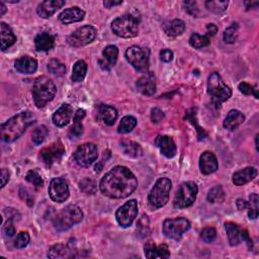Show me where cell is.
<instances>
[{"label":"cell","mask_w":259,"mask_h":259,"mask_svg":"<svg viewBox=\"0 0 259 259\" xmlns=\"http://www.w3.org/2000/svg\"><path fill=\"white\" fill-rule=\"evenodd\" d=\"M163 233L173 240H180L182 235L190 229V223L186 218L167 219L163 223Z\"/></svg>","instance_id":"9c48e42d"},{"label":"cell","mask_w":259,"mask_h":259,"mask_svg":"<svg viewBox=\"0 0 259 259\" xmlns=\"http://www.w3.org/2000/svg\"><path fill=\"white\" fill-rule=\"evenodd\" d=\"M0 35H1V50L6 51L17 42V37L13 34L11 27L5 23L0 24Z\"/></svg>","instance_id":"484cf974"},{"label":"cell","mask_w":259,"mask_h":259,"mask_svg":"<svg viewBox=\"0 0 259 259\" xmlns=\"http://www.w3.org/2000/svg\"><path fill=\"white\" fill-rule=\"evenodd\" d=\"M3 233L7 237H12L15 234V228H14V225H13L11 217H8V220L5 223L4 227H3Z\"/></svg>","instance_id":"681fc988"},{"label":"cell","mask_w":259,"mask_h":259,"mask_svg":"<svg viewBox=\"0 0 259 259\" xmlns=\"http://www.w3.org/2000/svg\"><path fill=\"white\" fill-rule=\"evenodd\" d=\"M145 256L147 258H168L170 256L169 248L165 244L156 245L154 242H148L144 246Z\"/></svg>","instance_id":"44dd1931"},{"label":"cell","mask_w":259,"mask_h":259,"mask_svg":"<svg viewBox=\"0 0 259 259\" xmlns=\"http://www.w3.org/2000/svg\"><path fill=\"white\" fill-rule=\"evenodd\" d=\"M185 7V10L190 14L191 17L197 18L200 15V9L199 6H197V2L196 1H185L182 3Z\"/></svg>","instance_id":"7dc6e473"},{"label":"cell","mask_w":259,"mask_h":259,"mask_svg":"<svg viewBox=\"0 0 259 259\" xmlns=\"http://www.w3.org/2000/svg\"><path fill=\"white\" fill-rule=\"evenodd\" d=\"M36 121V118L29 112H23L12 117L1 125V138L6 143L18 140L21 136Z\"/></svg>","instance_id":"7a4b0ae2"},{"label":"cell","mask_w":259,"mask_h":259,"mask_svg":"<svg viewBox=\"0 0 259 259\" xmlns=\"http://www.w3.org/2000/svg\"><path fill=\"white\" fill-rule=\"evenodd\" d=\"M55 40L52 35L49 33H42L38 35L35 39V46L37 51L47 52L54 48Z\"/></svg>","instance_id":"f1b7e54d"},{"label":"cell","mask_w":259,"mask_h":259,"mask_svg":"<svg viewBox=\"0 0 259 259\" xmlns=\"http://www.w3.org/2000/svg\"><path fill=\"white\" fill-rule=\"evenodd\" d=\"M73 117V109L68 103H64L53 115V123L59 128L67 126Z\"/></svg>","instance_id":"e0dca14e"},{"label":"cell","mask_w":259,"mask_h":259,"mask_svg":"<svg viewBox=\"0 0 259 259\" xmlns=\"http://www.w3.org/2000/svg\"><path fill=\"white\" fill-rule=\"evenodd\" d=\"M225 229L227 232L228 240L231 246H237L242 242V234L239 227L231 222H228L225 224Z\"/></svg>","instance_id":"f546056e"},{"label":"cell","mask_w":259,"mask_h":259,"mask_svg":"<svg viewBox=\"0 0 259 259\" xmlns=\"http://www.w3.org/2000/svg\"><path fill=\"white\" fill-rule=\"evenodd\" d=\"M20 194H21V196L23 197L24 200H25L26 204H27L29 207H32V206L34 205V197H33L32 194H30V193L28 192V190H27L26 188H21V191H20Z\"/></svg>","instance_id":"816d5d0a"},{"label":"cell","mask_w":259,"mask_h":259,"mask_svg":"<svg viewBox=\"0 0 259 259\" xmlns=\"http://www.w3.org/2000/svg\"><path fill=\"white\" fill-rule=\"evenodd\" d=\"M258 134L256 135V138H255V144H256V149H257V151H258Z\"/></svg>","instance_id":"be15d7a7"},{"label":"cell","mask_w":259,"mask_h":259,"mask_svg":"<svg viewBox=\"0 0 259 259\" xmlns=\"http://www.w3.org/2000/svg\"><path fill=\"white\" fill-rule=\"evenodd\" d=\"M120 147L123 149L124 153L132 158H138L142 155V149L139 144L136 142L129 141V140H123L120 142Z\"/></svg>","instance_id":"d6a6232c"},{"label":"cell","mask_w":259,"mask_h":259,"mask_svg":"<svg viewBox=\"0 0 259 259\" xmlns=\"http://www.w3.org/2000/svg\"><path fill=\"white\" fill-rule=\"evenodd\" d=\"M48 129L45 126H40L36 128L32 134V140L36 145H41L44 143L46 138L48 137Z\"/></svg>","instance_id":"b9f144b4"},{"label":"cell","mask_w":259,"mask_h":259,"mask_svg":"<svg viewBox=\"0 0 259 259\" xmlns=\"http://www.w3.org/2000/svg\"><path fill=\"white\" fill-rule=\"evenodd\" d=\"M5 12H6V6L4 5L3 2H0V15H1V17H2V15Z\"/></svg>","instance_id":"6125c7cd"},{"label":"cell","mask_w":259,"mask_h":259,"mask_svg":"<svg viewBox=\"0 0 259 259\" xmlns=\"http://www.w3.org/2000/svg\"><path fill=\"white\" fill-rule=\"evenodd\" d=\"M25 179L37 188H42L44 186V180L37 170H29L25 175Z\"/></svg>","instance_id":"ee69618b"},{"label":"cell","mask_w":259,"mask_h":259,"mask_svg":"<svg viewBox=\"0 0 259 259\" xmlns=\"http://www.w3.org/2000/svg\"><path fill=\"white\" fill-rule=\"evenodd\" d=\"M98 115L106 126H113L118 118V112L111 105L101 104L98 109Z\"/></svg>","instance_id":"4316f807"},{"label":"cell","mask_w":259,"mask_h":259,"mask_svg":"<svg viewBox=\"0 0 259 259\" xmlns=\"http://www.w3.org/2000/svg\"><path fill=\"white\" fill-rule=\"evenodd\" d=\"M224 197H225V192L223 190V188L221 186H217L209 190L207 199L210 203L215 204V203L223 202Z\"/></svg>","instance_id":"f35d334b"},{"label":"cell","mask_w":259,"mask_h":259,"mask_svg":"<svg viewBox=\"0 0 259 259\" xmlns=\"http://www.w3.org/2000/svg\"><path fill=\"white\" fill-rule=\"evenodd\" d=\"M172 184L169 178L161 177L159 178L154 187L152 188L148 202L152 209H160L164 207L169 201V194L171 191Z\"/></svg>","instance_id":"5b68a950"},{"label":"cell","mask_w":259,"mask_h":259,"mask_svg":"<svg viewBox=\"0 0 259 259\" xmlns=\"http://www.w3.org/2000/svg\"><path fill=\"white\" fill-rule=\"evenodd\" d=\"M83 219L82 211L75 205H69L61 211L53 219L54 227L58 231H65Z\"/></svg>","instance_id":"8992f818"},{"label":"cell","mask_w":259,"mask_h":259,"mask_svg":"<svg viewBox=\"0 0 259 259\" xmlns=\"http://www.w3.org/2000/svg\"><path fill=\"white\" fill-rule=\"evenodd\" d=\"M102 55L104 57V59L108 61V63L110 64V66H114L116 65L117 61H118V49L116 47V46L110 45L106 47L103 52Z\"/></svg>","instance_id":"ab89813d"},{"label":"cell","mask_w":259,"mask_h":259,"mask_svg":"<svg viewBox=\"0 0 259 259\" xmlns=\"http://www.w3.org/2000/svg\"><path fill=\"white\" fill-rule=\"evenodd\" d=\"M136 126H137L136 118L132 116H126L121 118L118 130L119 134H128L132 132Z\"/></svg>","instance_id":"e575fe53"},{"label":"cell","mask_w":259,"mask_h":259,"mask_svg":"<svg viewBox=\"0 0 259 259\" xmlns=\"http://www.w3.org/2000/svg\"><path fill=\"white\" fill-rule=\"evenodd\" d=\"M211 43L210 38L208 36H201L199 34L191 35L189 39V44L194 49H203Z\"/></svg>","instance_id":"74e56055"},{"label":"cell","mask_w":259,"mask_h":259,"mask_svg":"<svg viewBox=\"0 0 259 259\" xmlns=\"http://www.w3.org/2000/svg\"><path fill=\"white\" fill-rule=\"evenodd\" d=\"M126 59L128 62L139 72H146L149 66V58L146 52L138 47L132 46L126 51Z\"/></svg>","instance_id":"4fadbf2b"},{"label":"cell","mask_w":259,"mask_h":259,"mask_svg":"<svg viewBox=\"0 0 259 259\" xmlns=\"http://www.w3.org/2000/svg\"><path fill=\"white\" fill-rule=\"evenodd\" d=\"M199 192V188L192 181H188L182 184L178 190L176 191V194L173 200V206L176 209H186L190 207L195 199L196 194Z\"/></svg>","instance_id":"ba28073f"},{"label":"cell","mask_w":259,"mask_h":259,"mask_svg":"<svg viewBox=\"0 0 259 259\" xmlns=\"http://www.w3.org/2000/svg\"><path fill=\"white\" fill-rule=\"evenodd\" d=\"M49 194L52 201L56 203H64L67 201L70 194L67 181L61 177L52 179L49 187Z\"/></svg>","instance_id":"9a60e30c"},{"label":"cell","mask_w":259,"mask_h":259,"mask_svg":"<svg viewBox=\"0 0 259 259\" xmlns=\"http://www.w3.org/2000/svg\"><path fill=\"white\" fill-rule=\"evenodd\" d=\"M258 210H249L248 211V217L250 220H256L258 218Z\"/></svg>","instance_id":"91938a15"},{"label":"cell","mask_w":259,"mask_h":259,"mask_svg":"<svg viewBox=\"0 0 259 259\" xmlns=\"http://www.w3.org/2000/svg\"><path fill=\"white\" fill-rule=\"evenodd\" d=\"M208 94L212 96V100L219 105L229 99L232 95V90L222 79L218 72H212L208 78Z\"/></svg>","instance_id":"277c9868"},{"label":"cell","mask_w":259,"mask_h":259,"mask_svg":"<svg viewBox=\"0 0 259 259\" xmlns=\"http://www.w3.org/2000/svg\"><path fill=\"white\" fill-rule=\"evenodd\" d=\"M48 257L51 259H64L75 257L74 251L67 245L57 244L52 246L48 251Z\"/></svg>","instance_id":"83f0119b"},{"label":"cell","mask_w":259,"mask_h":259,"mask_svg":"<svg viewBox=\"0 0 259 259\" xmlns=\"http://www.w3.org/2000/svg\"><path fill=\"white\" fill-rule=\"evenodd\" d=\"M244 4L247 9H250V8H256L259 5V2L258 1H245Z\"/></svg>","instance_id":"94428289"},{"label":"cell","mask_w":259,"mask_h":259,"mask_svg":"<svg viewBox=\"0 0 259 259\" xmlns=\"http://www.w3.org/2000/svg\"><path fill=\"white\" fill-rule=\"evenodd\" d=\"M84 17H85V12L81 8L74 6L61 12L59 15V20L64 24H70L73 23L81 22L84 19Z\"/></svg>","instance_id":"7402d4cb"},{"label":"cell","mask_w":259,"mask_h":259,"mask_svg":"<svg viewBox=\"0 0 259 259\" xmlns=\"http://www.w3.org/2000/svg\"><path fill=\"white\" fill-rule=\"evenodd\" d=\"M65 154V148L61 141H57L40 152V156L46 166H52Z\"/></svg>","instance_id":"5bb4252c"},{"label":"cell","mask_w":259,"mask_h":259,"mask_svg":"<svg viewBox=\"0 0 259 259\" xmlns=\"http://www.w3.org/2000/svg\"><path fill=\"white\" fill-rule=\"evenodd\" d=\"M160 59L163 61V62H170V61L173 59V53L170 50H162L160 52Z\"/></svg>","instance_id":"db71d44e"},{"label":"cell","mask_w":259,"mask_h":259,"mask_svg":"<svg viewBox=\"0 0 259 259\" xmlns=\"http://www.w3.org/2000/svg\"><path fill=\"white\" fill-rule=\"evenodd\" d=\"M228 4H229V2L223 1V0H209L206 2V7L212 12L220 14L226 11Z\"/></svg>","instance_id":"d590c367"},{"label":"cell","mask_w":259,"mask_h":259,"mask_svg":"<svg viewBox=\"0 0 259 259\" xmlns=\"http://www.w3.org/2000/svg\"><path fill=\"white\" fill-rule=\"evenodd\" d=\"M138 214V203L136 200H130L121 206L116 212V219L119 226L130 227Z\"/></svg>","instance_id":"7c38bea8"},{"label":"cell","mask_w":259,"mask_h":259,"mask_svg":"<svg viewBox=\"0 0 259 259\" xmlns=\"http://www.w3.org/2000/svg\"><path fill=\"white\" fill-rule=\"evenodd\" d=\"M57 93V88L54 82L46 76L39 77L33 86V97L37 108L41 109L53 100Z\"/></svg>","instance_id":"3957f363"},{"label":"cell","mask_w":259,"mask_h":259,"mask_svg":"<svg viewBox=\"0 0 259 259\" xmlns=\"http://www.w3.org/2000/svg\"><path fill=\"white\" fill-rule=\"evenodd\" d=\"M217 237V232L215 230V228L212 227H206L205 229L201 232V238L206 242V243H211L214 241Z\"/></svg>","instance_id":"bcb514c9"},{"label":"cell","mask_w":259,"mask_h":259,"mask_svg":"<svg viewBox=\"0 0 259 259\" xmlns=\"http://www.w3.org/2000/svg\"><path fill=\"white\" fill-rule=\"evenodd\" d=\"M112 30L119 38H135L139 34V21L132 14H125L112 23Z\"/></svg>","instance_id":"52a82bcc"},{"label":"cell","mask_w":259,"mask_h":259,"mask_svg":"<svg viewBox=\"0 0 259 259\" xmlns=\"http://www.w3.org/2000/svg\"><path fill=\"white\" fill-rule=\"evenodd\" d=\"M237 207L239 210H244V209H248L249 205H248V202H246L244 200H238L237 201Z\"/></svg>","instance_id":"680465c9"},{"label":"cell","mask_w":259,"mask_h":259,"mask_svg":"<svg viewBox=\"0 0 259 259\" xmlns=\"http://www.w3.org/2000/svg\"><path fill=\"white\" fill-rule=\"evenodd\" d=\"M239 90L243 94L245 95H254L256 98H258V94L256 93V90L253 88L252 85H250L247 82H241L239 84Z\"/></svg>","instance_id":"c3c4849f"},{"label":"cell","mask_w":259,"mask_h":259,"mask_svg":"<svg viewBox=\"0 0 259 259\" xmlns=\"http://www.w3.org/2000/svg\"><path fill=\"white\" fill-rule=\"evenodd\" d=\"M257 169L255 167H246L233 174V184L236 186H243L248 184L257 176Z\"/></svg>","instance_id":"cb8c5ba5"},{"label":"cell","mask_w":259,"mask_h":259,"mask_svg":"<svg viewBox=\"0 0 259 259\" xmlns=\"http://www.w3.org/2000/svg\"><path fill=\"white\" fill-rule=\"evenodd\" d=\"M155 145L166 158H173L176 155V145L169 136H158L155 140Z\"/></svg>","instance_id":"2e32d148"},{"label":"cell","mask_w":259,"mask_h":259,"mask_svg":"<svg viewBox=\"0 0 259 259\" xmlns=\"http://www.w3.org/2000/svg\"><path fill=\"white\" fill-rule=\"evenodd\" d=\"M248 205H249V207H248L249 210H258L259 199H258V194L257 193H252L250 195Z\"/></svg>","instance_id":"f5cc1de1"},{"label":"cell","mask_w":259,"mask_h":259,"mask_svg":"<svg viewBox=\"0 0 259 259\" xmlns=\"http://www.w3.org/2000/svg\"><path fill=\"white\" fill-rule=\"evenodd\" d=\"M65 5L64 0H46L37 8L39 17L43 19H49L61 7Z\"/></svg>","instance_id":"d6986e66"},{"label":"cell","mask_w":259,"mask_h":259,"mask_svg":"<svg viewBox=\"0 0 259 259\" xmlns=\"http://www.w3.org/2000/svg\"><path fill=\"white\" fill-rule=\"evenodd\" d=\"M164 30L170 37H178L185 33L186 24L181 20H174L164 25Z\"/></svg>","instance_id":"1f68e13d"},{"label":"cell","mask_w":259,"mask_h":259,"mask_svg":"<svg viewBox=\"0 0 259 259\" xmlns=\"http://www.w3.org/2000/svg\"><path fill=\"white\" fill-rule=\"evenodd\" d=\"M14 67L22 74H33L38 69V62L32 57L23 56L15 61Z\"/></svg>","instance_id":"603a6c76"},{"label":"cell","mask_w":259,"mask_h":259,"mask_svg":"<svg viewBox=\"0 0 259 259\" xmlns=\"http://www.w3.org/2000/svg\"><path fill=\"white\" fill-rule=\"evenodd\" d=\"M48 70L57 76H63L66 72V67L63 63H61L59 60L53 59L51 60L48 64Z\"/></svg>","instance_id":"7bdbcfd3"},{"label":"cell","mask_w":259,"mask_h":259,"mask_svg":"<svg viewBox=\"0 0 259 259\" xmlns=\"http://www.w3.org/2000/svg\"><path fill=\"white\" fill-rule=\"evenodd\" d=\"M245 120V116L243 115L240 111L232 110L228 113L225 120H224V128L230 131L236 130L239 126H241Z\"/></svg>","instance_id":"d4e9b609"},{"label":"cell","mask_w":259,"mask_h":259,"mask_svg":"<svg viewBox=\"0 0 259 259\" xmlns=\"http://www.w3.org/2000/svg\"><path fill=\"white\" fill-rule=\"evenodd\" d=\"M9 176H10V174H9L8 170L3 168L1 170V188H4L6 186V184L9 181Z\"/></svg>","instance_id":"11a10c76"},{"label":"cell","mask_w":259,"mask_h":259,"mask_svg":"<svg viewBox=\"0 0 259 259\" xmlns=\"http://www.w3.org/2000/svg\"><path fill=\"white\" fill-rule=\"evenodd\" d=\"M137 89L144 95H153L156 91V82L154 76L151 73L143 75L136 82Z\"/></svg>","instance_id":"ffe728a7"},{"label":"cell","mask_w":259,"mask_h":259,"mask_svg":"<svg viewBox=\"0 0 259 259\" xmlns=\"http://www.w3.org/2000/svg\"><path fill=\"white\" fill-rule=\"evenodd\" d=\"M29 234L27 232H21L17 238L14 239V246L19 248V249H22V248H24L27 246V244L29 243Z\"/></svg>","instance_id":"f6af8a7d"},{"label":"cell","mask_w":259,"mask_h":259,"mask_svg":"<svg viewBox=\"0 0 259 259\" xmlns=\"http://www.w3.org/2000/svg\"><path fill=\"white\" fill-rule=\"evenodd\" d=\"M79 188L81 191H83L86 194H94L97 190V185L96 182L93 178H84L79 182Z\"/></svg>","instance_id":"60d3db41"},{"label":"cell","mask_w":259,"mask_h":259,"mask_svg":"<svg viewBox=\"0 0 259 259\" xmlns=\"http://www.w3.org/2000/svg\"><path fill=\"white\" fill-rule=\"evenodd\" d=\"M163 118H164V114L160 109L155 108L151 111V120L153 121L154 124H159Z\"/></svg>","instance_id":"f907efd6"},{"label":"cell","mask_w":259,"mask_h":259,"mask_svg":"<svg viewBox=\"0 0 259 259\" xmlns=\"http://www.w3.org/2000/svg\"><path fill=\"white\" fill-rule=\"evenodd\" d=\"M207 32H208V37L209 36H211V37H212V36H215L216 34H217V32H218V27L214 24H209L208 25H207Z\"/></svg>","instance_id":"9f6ffc18"},{"label":"cell","mask_w":259,"mask_h":259,"mask_svg":"<svg viewBox=\"0 0 259 259\" xmlns=\"http://www.w3.org/2000/svg\"><path fill=\"white\" fill-rule=\"evenodd\" d=\"M239 24L237 23H233L230 26H228L224 32V41L227 44H234L238 38Z\"/></svg>","instance_id":"8d00e7d4"},{"label":"cell","mask_w":259,"mask_h":259,"mask_svg":"<svg viewBox=\"0 0 259 259\" xmlns=\"http://www.w3.org/2000/svg\"><path fill=\"white\" fill-rule=\"evenodd\" d=\"M85 117L84 110H78L74 116V124L69 131V137L71 139H78L83 134V126L81 124L82 118Z\"/></svg>","instance_id":"4dcf8cb0"},{"label":"cell","mask_w":259,"mask_h":259,"mask_svg":"<svg viewBox=\"0 0 259 259\" xmlns=\"http://www.w3.org/2000/svg\"><path fill=\"white\" fill-rule=\"evenodd\" d=\"M121 3H123V1H121V0H119V1H109V0H105V1H103V5L105 7H108V8L119 5Z\"/></svg>","instance_id":"6f0895ef"},{"label":"cell","mask_w":259,"mask_h":259,"mask_svg":"<svg viewBox=\"0 0 259 259\" xmlns=\"http://www.w3.org/2000/svg\"><path fill=\"white\" fill-rule=\"evenodd\" d=\"M218 160L214 153L210 151H206L200 157V169L202 173L208 175L218 170Z\"/></svg>","instance_id":"ac0fdd59"},{"label":"cell","mask_w":259,"mask_h":259,"mask_svg":"<svg viewBox=\"0 0 259 259\" xmlns=\"http://www.w3.org/2000/svg\"><path fill=\"white\" fill-rule=\"evenodd\" d=\"M96 29L93 25H84L77 28L68 38L67 43L71 47H83L93 42L96 37Z\"/></svg>","instance_id":"30bf717a"},{"label":"cell","mask_w":259,"mask_h":259,"mask_svg":"<svg viewBox=\"0 0 259 259\" xmlns=\"http://www.w3.org/2000/svg\"><path fill=\"white\" fill-rule=\"evenodd\" d=\"M97 147L93 143H86L79 146L73 154L75 162L82 167H88L93 164L97 159Z\"/></svg>","instance_id":"8fae6325"},{"label":"cell","mask_w":259,"mask_h":259,"mask_svg":"<svg viewBox=\"0 0 259 259\" xmlns=\"http://www.w3.org/2000/svg\"><path fill=\"white\" fill-rule=\"evenodd\" d=\"M87 73V64L83 60H79L73 66L71 79L73 82H81L84 80Z\"/></svg>","instance_id":"836d02e7"},{"label":"cell","mask_w":259,"mask_h":259,"mask_svg":"<svg viewBox=\"0 0 259 259\" xmlns=\"http://www.w3.org/2000/svg\"><path fill=\"white\" fill-rule=\"evenodd\" d=\"M138 187L134 173L125 166H116L100 181V190L111 199H125Z\"/></svg>","instance_id":"6da1fadb"}]
</instances>
